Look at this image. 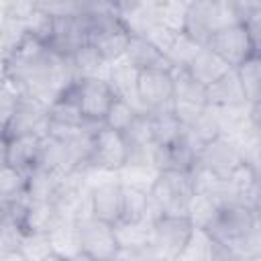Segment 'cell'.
<instances>
[{
	"label": "cell",
	"instance_id": "6da1fadb",
	"mask_svg": "<svg viewBox=\"0 0 261 261\" xmlns=\"http://www.w3.org/2000/svg\"><path fill=\"white\" fill-rule=\"evenodd\" d=\"M192 190L190 173L181 171H159L155 177V184L149 192V204L151 210L157 216H188V202Z\"/></svg>",
	"mask_w": 261,
	"mask_h": 261
},
{
	"label": "cell",
	"instance_id": "7a4b0ae2",
	"mask_svg": "<svg viewBox=\"0 0 261 261\" xmlns=\"http://www.w3.org/2000/svg\"><path fill=\"white\" fill-rule=\"evenodd\" d=\"M51 59V49L41 43L39 39L27 35L4 59L6 63V77L12 80L14 84L22 86L31 77L43 73L49 65Z\"/></svg>",
	"mask_w": 261,
	"mask_h": 261
},
{
	"label": "cell",
	"instance_id": "3957f363",
	"mask_svg": "<svg viewBox=\"0 0 261 261\" xmlns=\"http://www.w3.org/2000/svg\"><path fill=\"white\" fill-rule=\"evenodd\" d=\"M204 47L214 51L232 69H237L243 61L259 53V43L253 39L245 22H237V24H230V27H224L212 33Z\"/></svg>",
	"mask_w": 261,
	"mask_h": 261
},
{
	"label": "cell",
	"instance_id": "277c9868",
	"mask_svg": "<svg viewBox=\"0 0 261 261\" xmlns=\"http://www.w3.org/2000/svg\"><path fill=\"white\" fill-rule=\"evenodd\" d=\"M128 161V145L122 133L110 130L104 124L92 130L90 135V153H88V167L116 173Z\"/></svg>",
	"mask_w": 261,
	"mask_h": 261
},
{
	"label": "cell",
	"instance_id": "5b68a950",
	"mask_svg": "<svg viewBox=\"0 0 261 261\" xmlns=\"http://www.w3.org/2000/svg\"><path fill=\"white\" fill-rule=\"evenodd\" d=\"M90 184L86 181L84 169H75L63 177L51 198L61 220L80 222L90 216Z\"/></svg>",
	"mask_w": 261,
	"mask_h": 261
},
{
	"label": "cell",
	"instance_id": "8992f818",
	"mask_svg": "<svg viewBox=\"0 0 261 261\" xmlns=\"http://www.w3.org/2000/svg\"><path fill=\"white\" fill-rule=\"evenodd\" d=\"M190 232H192V224L188 218L157 216L153 220L151 245H149L153 257L159 261H175V257L184 249Z\"/></svg>",
	"mask_w": 261,
	"mask_h": 261
},
{
	"label": "cell",
	"instance_id": "52a82bcc",
	"mask_svg": "<svg viewBox=\"0 0 261 261\" xmlns=\"http://www.w3.org/2000/svg\"><path fill=\"white\" fill-rule=\"evenodd\" d=\"M257 226H259V210L249 208L245 204H228L218 210V216L214 224L208 228V234L214 241L230 247L232 243H237Z\"/></svg>",
	"mask_w": 261,
	"mask_h": 261
},
{
	"label": "cell",
	"instance_id": "ba28073f",
	"mask_svg": "<svg viewBox=\"0 0 261 261\" xmlns=\"http://www.w3.org/2000/svg\"><path fill=\"white\" fill-rule=\"evenodd\" d=\"M137 98L143 112L171 106L173 75L169 69H141L137 73Z\"/></svg>",
	"mask_w": 261,
	"mask_h": 261
},
{
	"label": "cell",
	"instance_id": "9c48e42d",
	"mask_svg": "<svg viewBox=\"0 0 261 261\" xmlns=\"http://www.w3.org/2000/svg\"><path fill=\"white\" fill-rule=\"evenodd\" d=\"M75 98L84 118L90 124H102L110 104L114 102V92L106 77H86L77 80Z\"/></svg>",
	"mask_w": 261,
	"mask_h": 261
},
{
	"label": "cell",
	"instance_id": "30bf717a",
	"mask_svg": "<svg viewBox=\"0 0 261 261\" xmlns=\"http://www.w3.org/2000/svg\"><path fill=\"white\" fill-rule=\"evenodd\" d=\"M47 130H49V108L41 106L39 102L22 94V100L18 102L10 120L6 122V139L27 137V135H35L43 139Z\"/></svg>",
	"mask_w": 261,
	"mask_h": 261
},
{
	"label": "cell",
	"instance_id": "8fae6325",
	"mask_svg": "<svg viewBox=\"0 0 261 261\" xmlns=\"http://www.w3.org/2000/svg\"><path fill=\"white\" fill-rule=\"evenodd\" d=\"M200 145L192 139L190 130L184 128L181 137L167 145V147H155L153 151V165L157 171H181L190 173L198 161Z\"/></svg>",
	"mask_w": 261,
	"mask_h": 261
},
{
	"label": "cell",
	"instance_id": "7c38bea8",
	"mask_svg": "<svg viewBox=\"0 0 261 261\" xmlns=\"http://www.w3.org/2000/svg\"><path fill=\"white\" fill-rule=\"evenodd\" d=\"M198 165L206 167L210 173H214L220 179H228V175L243 163V157L237 149V145L228 137H218L198 151Z\"/></svg>",
	"mask_w": 261,
	"mask_h": 261
},
{
	"label": "cell",
	"instance_id": "4fadbf2b",
	"mask_svg": "<svg viewBox=\"0 0 261 261\" xmlns=\"http://www.w3.org/2000/svg\"><path fill=\"white\" fill-rule=\"evenodd\" d=\"M77 226L82 234V253H86L94 261H110L118 249L112 226L92 216L80 220Z\"/></svg>",
	"mask_w": 261,
	"mask_h": 261
},
{
	"label": "cell",
	"instance_id": "5bb4252c",
	"mask_svg": "<svg viewBox=\"0 0 261 261\" xmlns=\"http://www.w3.org/2000/svg\"><path fill=\"white\" fill-rule=\"evenodd\" d=\"M120 198L122 186L118 184L116 175L98 181L90 190V216L114 226L120 220Z\"/></svg>",
	"mask_w": 261,
	"mask_h": 261
},
{
	"label": "cell",
	"instance_id": "9a60e30c",
	"mask_svg": "<svg viewBox=\"0 0 261 261\" xmlns=\"http://www.w3.org/2000/svg\"><path fill=\"white\" fill-rule=\"evenodd\" d=\"M37 167L47 169L49 173H53L57 179L67 177L69 173H73L75 169H80L73 153L69 151L67 145L55 141L53 137L45 135L41 139V147H39V159H37Z\"/></svg>",
	"mask_w": 261,
	"mask_h": 261
},
{
	"label": "cell",
	"instance_id": "2e32d148",
	"mask_svg": "<svg viewBox=\"0 0 261 261\" xmlns=\"http://www.w3.org/2000/svg\"><path fill=\"white\" fill-rule=\"evenodd\" d=\"M14 222L22 228V232H49L55 224L61 222V218H59L53 202H41V200L27 198V202Z\"/></svg>",
	"mask_w": 261,
	"mask_h": 261
},
{
	"label": "cell",
	"instance_id": "e0dca14e",
	"mask_svg": "<svg viewBox=\"0 0 261 261\" xmlns=\"http://www.w3.org/2000/svg\"><path fill=\"white\" fill-rule=\"evenodd\" d=\"M206 104L208 108H241L249 104L234 69L206 88Z\"/></svg>",
	"mask_w": 261,
	"mask_h": 261
},
{
	"label": "cell",
	"instance_id": "ac0fdd59",
	"mask_svg": "<svg viewBox=\"0 0 261 261\" xmlns=\"http://www.w3.org/2000/svg\"><path fill=\"white\" fill-rule=\"evenodd\" d=\"M137 73L139 71L128 61L118 59V61L108 65L104 77L110 84V88L114 92V98H120V100L133 104L137 110L143 112V108L139 104V98H137Z\"/></svg>",
	"mask_w": 261,
	"mask_h": 261
},
{
	"label": "cell",
	"instance_id": "d6986e66",
	"mask_svg": "<svg viewBox=\"0 0 261 261\" xmlns=\"http://www.w3.org/2000/svg\"><path fill=\"white\" fill-rule=\"evenodd\" d=\"M122 59L128 61L137 71L141 69H169L171 71L167 59L141 35H130Z\"/></svg>",
	"mask_w": 261,
	"mask_h": 261
},
{
	"label": "cell",
	"instance_id": "ffe728a7",
	"mask_svg": "<svg viewBox=\"0 0 261 261\" xmlns=\"http://www.w3.org/2000/svg\"><path fill=\"white\" fill-rule=\"evenodd\" d=\"M228 184L237 194V202L259 210V169L243 161L230 175Z\"/></svg>",
	"mask_w": 261,
	"mask_h": 261
},
{
	"label": "cell",
	"instance_id": "44dd1931",
	"mask_svg": "<svg viewBox=\"0 0 261 261\" xmlns=\"http://www.w3.org/2000/svg\"><path fill=\"white\" fill-rule=\"evenodd\" d=\"M49 243H51L53 255L61 261H69L75 255H80L82 253V234H80L77 222L61 220L59 224H55L49 230Z\"/></svg>",
	"mask_w": 261,
	"mask_h": 261
},
{
	"label": "cell",
	"instance_id": "7402d4cb",
	"mask_svg": "<svg viewBox=\"0 0 261 261\" xmlns=\"http://www.w3.org/2000/svg\"><path fill=\"white\" fill-rule=\"evenodd\" d=\"M232 67H228V63H224L214 51H210L208 47H202V51L194 57V61L186 67V71L190 73V77H194L200 86L208 88L210 84H214L216 80H220L222 75H226Z\"/></svg>",
	"mask_w": 261,
	"mask_h": 261
},
{
	"label": "cell",
	"instance_id": "603a6c76",
	"mask_svg": "<svg viewBox=\"0 0 261 261\" xmlns=\"http://www.w3.org/2000/svg\"><path fill=\"white\" fill-rule=\"evenodd\" d=\"M147 116H149L151 139H153V145L155 147H167V145L175 143L181 137L184 126L173 116L171 108L153 110V112H147Z\"/></svg>",
	"mask_w": 261,
	"mask_h": 261
},
{
	"label": "cell",
	"instance_id": "cb8c5ba5",
	"mask_svg": "<svg viewBox=\"0 0 261 261\" xmlns=\"http://www.w3.org/2000/svg\"><path fill=\"white\" fill-rule=\"evenodd\" d=\"M153 220L155 218L147 216V218L137 220V222H116L112 226L116 245L124 247V249H147L151 245Z\"/></svg>",
	"mask_w": 261,
	"mask_h": 261
},
{
	"label": "cell",
	"instance_id": "d4e9b609",
	"mask_svg": "<svg viewBox=\"0 0 261 261\" xmlns=\"http://www.w3.org/2000/svg\"><path fill=\"white\" fill-rule=\"evenodd\" d=\"M39 147H41V139L35 135H27V137H16V139H8V155H6V163L29 173L39 159Z\"/></svg>",
	"mask_w": 261,
	"mask_h": 261
},
{
	"label": "cell",
	"instance_id": "484cf974",
	"mask_svg": "<svg viewBox=\"0 0 261 261\" xmlns=\"http://www.w3.org/2000/svg\"><path fill=\"white\" fill-rule=\"evenodd\" d=\"M210 10L212 0H196L188 2V14H186V29L184 33L198 41L202 47L208 43L212 29H210Z\"/></svg>",
	"mask_w": 261,
	"mask_h": 261
},
{
	"label": "cell",
	"instance_id": "4316f807",
	"mask_svg": "<svg viewBox=\"0 0 261 261\" xmlns=\"http://www.w3.org/2000/svg\"><path fill=\"white\" fill-rule=\"evenodd\" d=\"M69 59H71V65H73V71H75V75H77V80H86V77H104L106 75V69H108V65H106V61L100 57V53L92 47V45H88V43H84V45H80L71 55H67Z\"/></svg>",
	"mask_w": 261,
	"mask_h": 261
},
{
	"label": "cell",
	"instance_id": "83f0119b",
	"mask_svg": "<svg viewBox=\"0 0 261 261\" xmlns=\"http://www.w3.org/2000/svg\"><path fill=\"white\" fill-rule=\"evenodd\" d=\"M157 167L153 163H145V161H126V165L122 169L116 171V179L120 186H128L141 192H151L155 177H157Z\"/></svg>",
	"mask_w": 261,
	"mask_h": 261
},
{
	"label": "cell",
	"instance_id": "f1b7e54d",
	"mask_svg": "<svg viewBox=\"0 0 261 261\" xmlns=\"http://www.w3.org/2000/svg\"><path fill=\"white\" fill-rule=\"evenodd\" d=\"M218 210L220 206L216 204V200L210 196V194H204V192H194L190 196V202H188V220L192 224V228H202V230H208L216 216H218Z\"/></svg>",
	"mask_w": 261,
	"mask_h": 261
},
{
	"label": "cell",
	"instance_id": "f546056e",
	"mask_svg": "<svg viewBox=\"0 0 261 261\" xmlns=\"http://www.w3.org/2000/svg\"><path fill=\"white\" fill-rule=\"evenodd\" d=\"M157 218V214L151 210L149 194L122 186V198H120V220L118 222H137L143 218Z\"/></svg>",
	"mask_w": 261,
	"mask_h": 261
},
{
	"label": "cell",
	"instance_id": "4dcf8cb0",
	"mask_svg": "<svg viewBox=\"0 0 261 261\" xmlns=\"http://www.w3.org/2000/svg\"><path fill=\"white\" fill-rule=\"evenodd\" d=\"M237 77L245 92V98L253 106H261V55L255 53L247 61H243L237 69Z\"/></svg>",
	"mask_w": 261,
	"mask_h": 261
},
{
	"label": "cell",
	"instance_id": "1f68e13d",
	"mask_svg": "<svg viewBox=\"0 0 261 261\" xmlns=\"http://www.w3.org/2000/svg\"><path fill=\"white\" fill-rule=\"evenodd\" d=\"M49 118L53 122H61V124H67V126H90V122L84 118V114L80 110V104H77V98H75V86L51 104Z\"/></svg>",
	"mask_w": 261,
	"mask_h": 261
},
{
	"label": "cell",
	"instance_id": "d6a6232c",
	"mask_svg": "<svg viewBox=\"0 0 261 261\" xmlns=\"http://www.w3.org/2000/svg\"><path fill=\"white\" fill-rule=\"evenodd\" d=\"M59 181L61 179H57L53 173L35 165L27 173V198L29 200H41V202H51Z\"/></svg>",
	"mask_w": 261,
	"mask_h": 261
},
{
	"label": "cell",
	"instance_id": "836d02e7",
	"mask_svg": "<svg viewBox=\"0 0 261 261\" xmlns=\"http://www.w3.org/2000/svg\"><path fill=\"white\" fill-rule=\"evenodd\" d=\"M186 14H188V2L184 0H167V2H155V18L159 24L173 33H184L186 29Z\"/></svg>",
	"mask_w": 261,
	"mask_h": 261
},
{
	"label": "cell",
	"instance_id": "e575fe53",
	"mask_svg": "<svg viewBox=\"0 0 261 261\" xmlns=\"http://www.w3.org/2000/svg\"><path fill=\"white\" fill-rule=\"evenodd\" d=\"M200 51H202V45L198 41H194L186 33H179L175 37L173 45L169 47V51L165 53V59L171 69H186Z\"/></svg>",
	"mask_w": 261,
	"mask_h": 261
},
{
	"label": "cell",
	"instance_id": "d590c367",
	"mask_svg": "<svg viewBox=\"0 0 261 261\" xmlns=\"http://www.w3.org/2000/svg\"><path fill=\"white\" fill-rule=\"evenodd\" d=\"M16 251L27 261H47L49 257H53L49 232H22Z\"/></svg>",
	"mask_w": 261,
	"mask_h": 261
},
{
	"label": "cell",
	"instance_id": "8d00e7d4",
	"mask_svg": "<svg viewBox=\"0 0 261 261\" xmlns=\"http://www.w3.org/2000/svg\"><path fill=\"white\" fill-rule=\"evenodd\" d=\"M212 249V237L208 230L202 228H192L184 249L175 257V261H208Z\"/></svg>",
	"mask_w": 261,
	"mask_h": 261
},
{
	"label": "cell",
	"instance_id": "74e56055",
	"mask_svg": "<svg viewBox=\"0 0 261 261\" xmlns=\"http://www.w3.org/2000/svg\"><path fill=\"white\" fill-rule=\"evenodd\" d=\"M139 112H141V110H137L133 104H128V102H124V100H120V98H114V102L110 104V108H108V112H106L102 124H104L106 128H110V130L124 133V130L133 124V120L137 118Z\"/></svg>",
	"mask_w": 261,
	"mask_h": 261
},
{
	"label": "cell",
	"instance_id": "f35d334b",
	"mask_svg": "<svg viewBox=\"0 0 261 261\" xmlns=\"http://www.w3.org/2000/svg\"><path fill=\"white\" fill-rule=\"evenodd\" d=\"M24 194H27V173L12 165H2L0 167V198L18 200Z\"/></svg>",
	"mask_w": 261,
	"mask_h": 261
},
{
	"label": "cell",
	"instance_id": "ab89813d",
	"mask_svg": "<svg viewBox=\"0 0 261 261\" xmlns=\"http://www.w3.org/2000/svg\"><path fill=\"white\" fill-rule=\"evenodd\" d=\"M27 24V35L39 39L41 43H45L49 47L51 43V37H53V29H55V18L45 12L37 2H35V12L29 16V20L24 22Z\"/></svg>",
	"mask_w": 261,
	"mask_h": 261
},
{
	"label": "cell",
	"instance_id": "60d3db41",
	"mask_svg": "<svg viewBox=\"0 0 261 261\" xmlns=\"http://www.w3.org/2000/svg\"><path fill=\"white\" fill-rule=\"evenodd\" d=\"M22 100V90L18 84H14L12 80L4 77L0 82V122L6 126V122L10 120V116L14 114L18 102Z\"/></svg>",
	"mask_w": 261,
	"mask_h": 261
},
{
	"label": "cell",
	"instance_id": "b9f144b4",
	"mask_svg": "<svg viewBox=\"0 0 261 261\" xmlns=\"http://www.w3.org/2000/svg\"><path fill=\"white\" fill-rule=\"evenodd\" d=\"M188 130H190L192 139H194L200 147L206 145V143H210V141H214V139H218V137H222L220 124H218V120H216V116L212 114L210 108H206V112L198 118V122H196L192 128H188Z\"/></svg>",
	"mask_w": 261,
	"mask_h": 261
},
{
	"label": "cell",
	"instance_id": "7bdbcfd3",
	"mask_svg": "<svg viewBox=\"0 0 261 261\" xmlns=\"http://www.w3.org/2000/svg\"><path fill=\"white\" fill-rule=\"evenodd\" d=\"M163 57H165V53L169 51V47L173 45V41H175V37H177V33H173V31H169V29H165L163 24H159V22H155V24H151L147 31H145V35H143Z\"/></svg>",
	"mask_w": 261,
	"mask_h": 261
},
{
	"label": "cell",
	"instance_id": "ee69618b",
	"mask_svg": "<svg viewBox=\"0 0 261 261\" xmlns=\"http://www.w3.org/2000/svg\"><path fill=\"white\" fill-rule=\"evenodd\" d=\"M153 253L151 249H124V247H118L116 253L112 255L110 261H153Z\"/></svg>",
	"mask_w": 261,
	"mask_h": 261
},
{
	"label": "cell",
	"instance_id": "f6af8a7d",
	"mask_svg": "<svg viewBox=\"0 0 261 261\" xmlns=\"http://www.w3.org/2000/svg\"><path fill=\"white\" fill-rule=\"evenodd\" d=\"M6 155H8V139H0V167L8 165L6 163Z\"/></svg>",
	"mask_w": 261,
	"mask_h": 261
},
{
	"label": "cell",
	"instance_id": "bcb514c9",
	"mask_svg": "<svg viewBox=\"0 0 261 261\" xmlns=\"http://www.w3.org/2000/svg\"><path fill=\"white\" fill-rule=\"evenodd\" d=\"M0 261H27V259H24V257L14 249V251H8L4 257H0Z\"/></svg>",
	"mask_w": 261,
	"mask_h": 261
},
{
	"label": "cell",
	"instance_id": "7dc6e473",
	"mask_svg": "<svg viewBox=\"0 0 261 261\" xmlns=\"http://www.w3.org/2000/svg\"><path fill=\"white\" fill-rule=\"evenodd\" d=\"M69 261H94L92 257H88L86 253H80V255H75L73 259H69Z\"/></svg>",
	"mask_w": 261,
	"mask_h": 261
},
{
	"label": "cell",
	"instance_id": "c3c4849f",
	"mask_svg": "<svg viewBox=\"0 0 261 261\" xmlns=\"http://www.w3.org/2000/svg\"><path fill=\"white\" fill-rule=\"evenodd\" d=\"M0 139H6V126L0 122Z\"/></svg>",
	"mask_w": 261,
	"mask_h": 261
},
{
	"label": "cell",
	"instance_id": "681fc988",
	"mask_svg": "<svg viewBox=\"0 0 261 261\" xmlns=\"http://www.w3.org/2000/svg\"><path fill=\"white\" fill-rule=\"evenodd\" d=\"M245 261H261V255H259V257H249V259H245Z\"/></svg>",
	"mask_w": 261,
	"mask_h": 261
},
{
	"label": "cell",
	"instance_id": "f907efd6",
	"mask_svg": "<svg viewBox=\"0 0 261 261\" xmlns=\"http://www.w3.org/2000/svg\"><path fill=\"white\" fill-rule=\"evenodd\" d=\"M47 261H61V259H57V257H55V255H53V257H49V259H47Z\"/></svg>",
	"mask_w": 261,
	"mask_h": 261
},
{
	"label": "cell",
	"instance_id": "816d5d0a",
	"mask_svg": "<svg viewBox=\"0 0 261 261\" xmlns=\"http://www.w3.org/2000/svg\"><path fill=\"white\" fill-rule=\"evenodd\" d=\"M2 226H4V224H0V230H2Z\"/></svg>",
	"mask_w": 261,
	"mask_h": 261
},
{
	"label": "cell",
	"instance_id": "f5cc1de1",
	"mask_svg": "<svg viewBox=\"0 0 261 261\" xmlns=\"http://www.w3.org/2000/svg\"><path fill=\"white\" fill-rule=\"evenodd\" d=\"M153 261H159V259H153Z\"/></svg>",
	"mask_w": 261,
	"mask_h": 261
}]
</instances>
